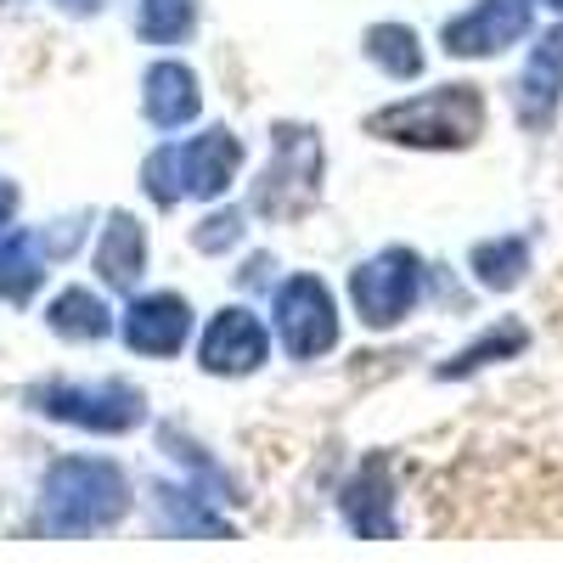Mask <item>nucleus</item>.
<instances>
[{"instance_id":"f257e3e1","label":"nucleus","mask_w":563,"mask_h":563,"mask_svg":"<svg viewBox=\"0 0 563 563\" xmlns=\"http://www.w3.org/2000/svg\"><path fill=\"white\" fill-rule=\"evenodd\" d=\"M130 507V485L113 462L102 456H68L45 474L40 490V530L45 536H97L108 525L124 519Z\"/></svg>"},{"instance_id":"f03ea898","label":"nucleus","mask_w":563,"mask_h":563,"mask_svg":"<svg viewBox=\"0 0 563 563\" xmlns=\"http://www.w3.org/2000/svg\"><path fill=\"white\" fill-rule=\"evenodd\" d=\"M485 130V97L479 85H440L422 90L411 102H395L384 113H372V135L400 141V147H467Z\"/></svg>"},{"instance_id":"7ed1b4c3","label":"nucleus","mask_w":563,"mask_h":563,"mask_svg":"<svg viewBox=\"0 0 563 563\" xmlns=\"http://www.w3.org/2000/svg\"><path fill=\"white\" fill-rule=\"evenodd\" d=\"M243 169V141L231 130H203L180 147H158L141 169V186L158 203H180V198H220L231 175Z\"/></svg>"},{"instance_id":"20e7f679","label":"nucleus","mask_w":563,"mask_h":563,"mask_svg":"<svg viewBox=\"0 0 563 563\" xmlns=\"http://www.w3.org/2000/svg\"><path fill=\"white\" fill-rule=\"evenodd\" d=\"M321 192V141L305 124H282L276 130V164L260 180L254 209L271 220H294L299 209H310Z\"/></svg>"},{"instance_id":"39448f33","label":"nucleus","mask_w":563,"mask_h":563,"mask_svg":"<svg viewBox=\"0 0 563 563\" xmlns=\"http://www.w3.org/2000/svg\"><path fill=\"white\" fill-rule=\"evenodd\" d=\"M34 400H40L45 417H63L74 429H90V434H124L141 422V411H147L141 395L119 378H108V384H45V389H34Z\"/></svg>"},{"instance_id":"423d86ee","label":"nucleus","mask_w":563,"mask_h":563,"mask_svg":"<svg viewBox=\"0 0 563 563\" xmlns=\"http://www.w3.org/2000/svg\"><path fill=\"white\" fill-rule=\"evenodd\" d=\"M276 333H282V350L299 355V361H310V355L339 344V310H333V294H327L321 276L282 282V294H276Z\"/></svg>"},{"instance_id":"0eeeda50","label":"nucleus","mask_w":563,"mask_h":563,"mask_svg":"<svg viewBox=\"0 0 563 563\" xmlns=\"http://www.w3.org/2000/svg\"><path fill=\"white\" fill-rule=\"evenodd\" d=\"M417 282H422V265H417V254H406V249H389V254H378V260H366V265L355 271V282H350L361 321H366V327H395V321L411 310V299H417Z\"/></svg>"},{"instance_id":"6e6552de","label":"nucleus","mask_w":563,"mask_h":563,"mask_svg":"<svg viewBox=\"0 0 563 563\" xmlns=\"http://www.w3.org/2000/svg\"><path fill=\"white\" fill-rule=\"evenodd\" d=\"M530 34V0H479L462 18L445 23V52L451 57H496L501 45Z\"/></svg>"},{"instance_id":"1a4fd4ad","label":"nucleus","mask_w":563,"mask_h":563,"mask_svg":"<svg viewBox=\"0 0 563 563\" xmlns=\"http://www.w3.org/2000/svg\"><path fill=\"white\" fill-rule=\"evenodd\" d=\"M198 361L214 378H243V372H254L265 361V327L249 310H220L198 344Z\"/></svg>"},{"instance_id":"9d476101","label":"nucleus","mask_w":563,"mask_h":563,"mask_svg":"<svg viewBox=\"0 0 563 563\" xmlns=\"http://www.w3.org/2000/svg\"><path fill=\"white\" fill-rule=\"evenodd\" d=\"M186 333H192V310L175 294H147L124 316V344L141 350V355H180Z\"/></svg>"},{"instance_id":"9b49d317","label":"nucleus","mask_w":563,"mask_h":563,"mask_svg":"<svg viewBox=\"0 0 563 563\" xmlns=\"http://www.w3.org/2000/svg\"><path fill=\"white\" fill-rule=\"evenodd\" d=\"M558 90H563V29H552L536 52H530V68L519 79V119L530 130H547L552 113H558Z\"/></svg>"},{"instance_id":"f8f14e48","label":"nucleus","mask_w":563,"mask_h":563,"mask_svg":"<svg viewBox=\"0 0 563 563\" xmlns=\"http://www.w3.org/2000/svg\"><path fill=\"white\" fill-rule=\"evenodd\" d=\"M198 79L192 68H180V63H158L147 68V85H141V108H147V119L158 130H180V124H192L198 119Z\"/></svg>"},{"instance_id":"ddd939ff","label":"nucleus","mask_w":563,"mask_h":563,"mask_svg":"<svg viewBox=\"0 0 563 563\" xmlns=\"http://www.w3.org/2000/svg\"><path fill=\"white\" fill-rule=\"evenodd\" d=\"M141 265H147V231H141L130 214H113L102 225V243H97V271L108 288H135Z\"/></svg>"},{"instance_id":"4468645a","label":"nucleus","mask_w":563,"mask_h":563,"mask_svg":"<svg viewBox=\"0 0 563 563\" xmlns=\"http://www.w3.org/2000/svg\"><path fill=\"white\" fill-rule=\"evenodd\" d=\"M344 519H350V530H355V536H372V541H389V536H395L384 467H366V474L344 490Z\"/></svg>"},{"instance_id":"2eb2a0df","label":"nucleus","mask_w":563,"mask_h":563,"mask_svg":"<svg viewBox=\"0 0 563 563\" xmlns=\"http://www.w3.org/2000/svg\"><path fill=\"white\" fill-rule=\"evenodd\" d=\"M45 276V254H40V238L34 231H12L7 243H0V299L23 305Z\"/></svg>"},{"instance_id":"dca6fc26","label":"nucleus","mask_w":563,"mask_h":563,"mask_svg":"<svg viewBox=\"0 0 563 563\" xmlns=\"http://www.w3.org/2000/svg\"><path fill=\"white\" fill-rule=\"evenodd\" d=\"M45 321L57 327L63 339H108V305L90 294V288H63L52 299V310H45Z\"/></svg>"},{"instance_id":"f3484780","label":"nucleus","mask_w":563,"mask_h":563,"mask_svg":"<svg viewBox=\"0 0 563 563\" xmlns=\"http://www.w3.org/2000/svg\"><path fill=\"white\" fill-rule=\"evenodd\" d=\"M366 57L378 63L384 74H395V79H411V74H422V52H417V34L411 29H400V23H378L366 34Z\"/></svg>"},{"instance_id":"a211bd4d","label":"nucleus","mask_w":563,"mask_h":563,"mask_svg":"<svg viewBox=\"0 0 563 563\" xmlns=\"http://www.w3.org/2000/svg\"><path fill=\"white\" fill-rule=\"evenodd\" d=\"M198 23V0H141V34L153 45H175Z\"/></svg>"},{"instance_id":"6ab92c4d","label":"nucleus","mask_w":563,"mask_h":563,"mask_svg":"<svg viewBox=\"0 0 563 563\" xmlns=\"http://www.w3.org/2000/svg\"><path fill=\"white\" fill-rule=\"evenodd\" d=\"M525 243L519 238H496V243H479L474 249V271H479V282H485V288H512V282H519L525 276Z\"/></svg>"},{"instance_id":"aec40b11","label":"nucleus","mask_w":563,"mask_h":563,"mask_svg":"<svg viewBox=\"0 0 563 563\" xmlns=\"http://www.w3.org/2000/svg\"><path fill=\"white\" fill-rule=\"evenodd\" d=\"M512 350H525V327H496V333H485L474 350H462V355H456V366H445L440 378H456V372H474V366H485V361H496V355H512Z\"/></svg>"},{"instance_id":"412c9836","label":"nucleus","mask_w":563,"mask_h":563,"mask_svg":"<svg viewBox=\"0 0 563 563\" xmlns=\"http://www.w3.org/2000/svg\"><path fill=\"white\" fill-rule=\"evenodd\" d=\"M238 238H243V214H238V209H225V214L203 220V231H198V249H203V254H220V249H231Z\"/></svg>"},{"instance_id":"4be33fe9","label":"nucleus","mask_w":563,"mask_h":563,"mask_svg":"<svg viewBox=\"0 0 563 563\" xmlns=\"http://www.w3.org/2000/svg\"><path fill=\"white\" fill-rule=\"evenodd\" d=\"M12 214H18V186H12V180H0V225H7Z\"/></svg>"},{"instance_id":"5701e85b","label":"nucleus","mask_w":563,"mask_h":563,"mask_svg":"<svg viewBox=\"0 0 563 563\" xmlns=\"http://www.w3.org/2000/svg\"><path fill=\"white\" fill-rule=\"evenodd\" d=\"M63 7H68V12H102L108 0H63Z\"/></svg>"},{"instance_id":"b1692460","label":"nucleus","mask_w":563,"mask_h":563,"mask_svg":"<svg viewBox=\"0 0 563 563\" xmlns=\"http://www.w3.org/2000/svg\"><path fill=\"white\" fill-rule=\"evenodd\" d=\"M541 7H552V12H563V0H541Z\"/></svg>"}]
</instances>
